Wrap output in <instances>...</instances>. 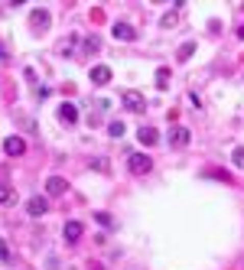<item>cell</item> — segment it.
I'll return each mask as SVG.
<instances>
[{"mask_svg":"<svg viewBox=\"0 0 244 270\" xmlns=\"http://www.w3.org/2000/svg\"><path fill=\"white\" fill-rule=\"evenodd\" d=\"M153 169V160L147 156V153H134V156H130V173L134 176H143V173H150Z\"/></svg>","mask_w":244,"mask_h":270,"instance_id":"cell-1","label":"cell"},{"mask_svg":"<svg viewBox=\"0 0 244 270\" xmlns=\"http://www.w3.org/2000/svg\"><path fill=\"white\" fill-rule=\"evenodd\" d=\"M124 107H127V111H143L147 98L140 92H134V88H127V92H124Z\"/></svg>","mask_w":244,"mask_h":270,"instance_id":"cell-2","label":"cell"},{"mask_svg":"<svg viewBox=\"0 0 244 270\" xmlns=\"http://www.w3.org/2000/svg\"><path fill=\"white\" fill-rule=\"evenodd\" d=\"M4 153H7V156H23V153H26L23 137H7L4 140Z\"/></svg>","mask_w":244,"mask_h":270,"instance_id":"cell-3","label":"cell"},{"mask_svg":"<svg viewBox=\"0 0 244 270\" xmlns=\"http://www.w3.org/2000/svg\"><path fill=\"white\" fill-rule=\"evenodd\" d=\"M26 212H30L33 218H39V215H46V212H49V202L42 199V195H33V199L26 202Z\"/></svg>","mask_w":244,"mask_h":270,"instance_id":"cell-4","label":"cell"},{"mask_svg":"<svg viewBox=\"0 0 244 270\" xmlns=\"http://www.w3.org/2000/svg\"><path fill=\"white\" fill-rule=\"evenodd\" d=\"M111 33H114V39H124V42L137 39V30L130 23H114V26H111Z\"/></svg>","mask_w":244,"mask_h":270,"instance_id":"cell-5","label":"cell"},{"mask_svg":"<svg viewBox=\"0 0 244 270\" xmlns=\"http://www.w3.org/2000/svg\"><path fill=\"white\" fill-rule=\"evenodd\" d=\"M30 23H33V30H36V33H46V30H49V13L39 7V10L30 13Z\"/></svg>","mask_w":244,"mask_h":270,"instance_id":"cell-6","label":"cell"},{"mask_svg":"<svg viewBox=\"0 0 244 270\" xmlns=\"http://www.w3.org/2000/svg\"><path fill=\"white\" fill-rule=\"evenodd\" d=\"M189 140H192V133H189L186 127H173L169 130V143H173V147H189Z\"/></svg>","mask_w":244,"mask_h":270,"instance_id":"cell-7","label":"cell"},{"mask_svg":"<svg viewBox=\"0 0 244 270\" xmlns=\"http://www.w3.org/2000/svg\"><path fill=\"white\" fill-rule=\"evenodd\" d=\"M65 189H68V183H65L62 176H49L46 179V195H62Z\"/></svg>","mask_w":244,"mask_h":270,"instance_id":"cell-8","label":"cell"},{"mask_svg":"<svg viewBox=\"0 0 244 270\" xmlns=\"http://www.w3.org/2000/svg\"><path fill=\"white\" fill-rule=\"evenodd\" d=\"M137 140H140L143 147H156V143H160V133H156V127H140L137 130Z\"/></svg>","mask_w":244,"mask_h":270,"instance_id":"cell-9","label":"cell"},{"mask_svg":"<svg viewBox=\"0 0 244 270\" xmlns=\"http://www.w3.org/2000/svg\"><path fill=\"white\" fill-rule=\"evenodd\" d=\"M62 235H65V241H68V244H75V241H78V238H82V235H85V228H82V221H68V224H65V231H62Z\"/></svg>","mask_w":244,"mask_h":270,"instance_id":"cell-10","label":"cell"},{"mask_svg":"<svg viewBox=\"0 0 244 270\" xmlns=\"http://www.w3.org/2000/svg\"><path fill=\"white\" fill-rule=\"evenodd\" d=\"M91 82H94V85H108V82H111V69H108V65H94V69H91Z\"/></svg>","mask_w":244,"mask_h":270,"instance_id":"cell-11","label":"cell"},{"mask_svg":"<svg viewBox=\"0 0 244 270\" xmlns=\"http://www.w3.org/2000/svg\"><path fill=\"white\" fill-rule=\"evenodd\" d=\"M59 121H65V124H75V121H78V107L65 101L62 107H59Z\"/></svg>","mask_w":244,"mask_h":270,"instance_id":"cell-12","label":"cell"},{"mask_svg":"<svg viewBox=\"0 0 244 270\" xmlns=\"http://www.w3.org/2000/svg\"><path fill=\"white\" fill-rule=\"evenodd\" d=\"M0 205H4V209H10V205H16V192L10 186H0Z\"/></svg>","mask_w":244,"mask_h":270,"instance_id":"cell-13","label":"cell"},{"mask_svg":"<svg viewBox=\"0 0 244 270\" xmlns=\"http://www.w3.org/2000/svg\"><path fill=\"white\" fill-rule=\"evenodd\" d=\"M82 49H85V52H88V56H94V52H98V49H101V42H98V36H85V39H82Z\"/></svg>","mask_w":244,"mask_h":270,"instance_id":"cell-14","label":"cell"},{"mask_svg":"<svg viewBox=\"0 0 244 270\" xmlns=\"http://www.w3.org/2000/svg\"><path fill=\"white\" fill-rule=\"evenodd\" d=\"M192 52H196V42H182L179 52H176V59H179V62H186L189 56H192Z\"/></svg>","mask_w":244,"mask_h":270,"instance_id":"cell-15","label":"cell"},{"mask_svg":"<svg viewBox=\"0 0 244 270\" xmlns=\"http://www.w3.org/2000/svg\"><path fill=\"white\" fill-rule=\"evenodd\" d=\"M169 85V69H156V88H166Z\"/></svg>","mask_w":244,"mask_h":270,"instance_id":"cell-16","label":"cell"},{"mask_svg":"<svg viewBox=\"0 0 244 270\" xmlns=\"http://www.w3.org/2000/svg\"><path fill=\"white\" fill-rule=\"evenodd\" d=\"M94 221H98V224H104V228H114V218H111L108 212H94Z\"/></svg>","mask_w":244,"mask_h":270,"instance_id":"cell-17","label":"cell"},{"mask_svg":"<svg viewBox=\"0 0 244 270\" xmlns=\"http://www.w3.org/2000/svg\"><path fill=\"white\" fill-rule=\"evenodd\" d=\"M176 20H179V7H176L173 13H166V16H163V26H166V30H173V26H176Z\"/></svg>","mask_w":244,"mask_h":270,"instance_id":"cell-18","label":"cell"},{"mask_svg":"<svg viewBox=\"0 0 244 270\" xmlns=\"http://www.w3.org/2000/svg\"><path fill=\"white\" fill-rule=\"evenodd\" d=\"M108 133H111V137H120V133H124V124H120V121H111L108 124Z\"/></svg>","mask_w":244,"mask_h":270,"instance_id":"cell-19","label":"cell"},{"mask_svg":"<svg viewBox=\"0 0 244 270\" xmlns=\"http://www.w3.org/2000/svg\"><path fill=\"white\" fill-rule=\"evenodd\" d=\"M234 166H238V169H244V147H238V150H234Z\"/></svg>","mask_w":244,"mask_h":270,"instance_id":"cell-20","label":"cell"},{"mask_svg":"<svg viewBox=\"0 0 244 270\" xmlns=\"http://www.w3.org/2000/svg\"><path fill=\"white\" fill-rule=\"evenodd\" d=\"M0 260H10V248H7L4 238H0Z\"/></svg>","mask_w":244,"mask_h":270,"instance_id":"cell-21","label":"cell"},{"mask_svg":"<svg viewBox=\"0 0 244 270\" xmlns=\"http://www.w3.org/2000/svg\"><path fill=\"white\" fill-rule=\"evenodd\" d=\"M238 39H244V23H241V26H238Z\"/></svg>","mask_w":244,"mask_h":270,"instance_id":"cell-22","label":"cell"}]
</instances>
